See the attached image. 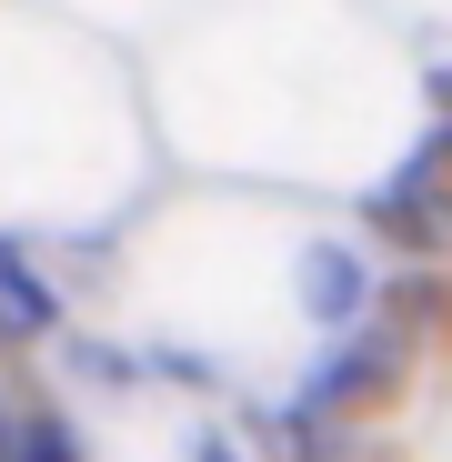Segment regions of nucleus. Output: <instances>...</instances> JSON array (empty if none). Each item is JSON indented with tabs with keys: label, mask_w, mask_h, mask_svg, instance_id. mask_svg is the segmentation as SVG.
<instances>
[{
	"label": "nucleus",
	"mask_w": 452,
	"mask_h": 462,
	"mask_svg": "<svg viewBox=\"0 0 452 462\" xmlns=\"http://www.w3.org/2000/svg\"><path fill=\"white\" fill-rule=\"evenodd\" d=\"M442 101H452V70H442Z\"/></svg>",
	"instance_id": "4"
},
{
	"label": "nucleus",
	"mask_w": 452,
	"mask_h": 462,
	"mask_svg": "<svg viewBox=\"0 0 452 462\" xmlns=\"http://www.w3.org/2000/svg\"><path fill=\"white\" fill-rule=\"evenodd\" d=\"M402 372H412V352H402L392 332H362V342H352V352H332V372L312 382V412L362 422V412H383V402L402 393Z\"/></svg>",
	"instance_id": "1"
},
{
	"label": "nucleus",
	"mask_w": 452,
	"mask_h": 462,
	"mask_svg": "<svg viewBox=\"0 0 452 462\" xmlns=\"http://www.w3.org/2000/svg\"><path fill=\"white\" fill-rule=\"evenodd\" d=\"M0 322H11V332H51V291L31 282L21 252H0Z\"/></svg>",
	"instance_id": "2"
},
{
	"label": "nucleus",
	"mask_w": 452,
	"mask_h": 462,
	"mask_svg": "<svg viewBox=\"0 0 452 462\" xmlns=\"http://www.w3.org/2000/svg\"><path fill=\"white\" fill-rule=\"evenodd\" d=\"M0 462H81V452L60 442V422H21V432H11V452H0Z\"/></svg>",
	"instance_id": "3"
}]
</instances>
